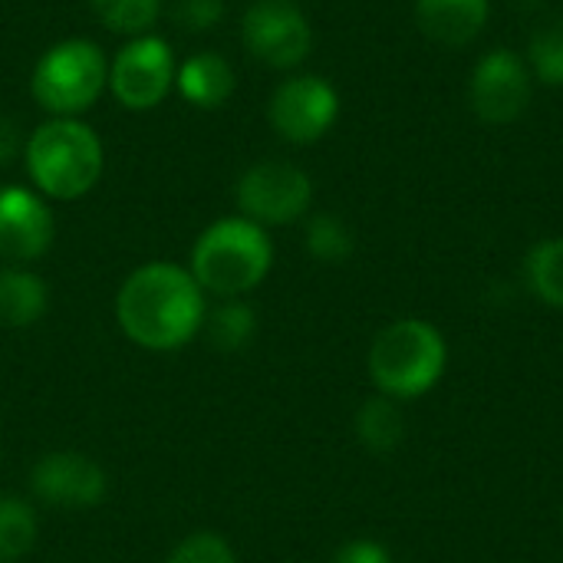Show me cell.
Listing matches in <instances>:
<instances>
[{"mask_svg":"<svg viewBox=\"0 0 563 563\" xmlns=\"http://www.w3.org/2000/svg\"><path fill=\"white\" fill-rule=\"evenodd\" d=\"M122 330L148 350H175L205 320V297L191 274L175 264H145L119 290Z\"/></svg>","mask_w":563,"mask_h":563,"instance_id":"obj_1","label":"cell"},{"mask_svg":"<svg viewBox=\"0 0 563 563\" xmlns=\"http://www.w3.org/2000/svg\"><path fill=\"white\" fill-rule=\"evenodd\" d=\"M26 168L43 195L73 201L99 181L102 142L76 119L43 122L26 142Z\"/></svg>","mask_w":563,"mask_h":563,"instance_id":"obj_2","label":"cell"},{"mask_svg":"<svg viewBox=\"0 0 563 563\" xmlns=\"http://www.w3.org/2000/svg\"><path fill=\"white\" fill-rule=\"evenodd\" d=\"M445 340L426 320L389 323L369 350V376L389 399L426 396L445 373Z\"/></svg>","mask_w":563,"mask_h":563,"instance_id":"obj_3","label":"cell"},{"mask_svg":"<svg viewBox=\"0 0 563 563\" xmlns=\"http://www.w3.org/2000/svg\"><path fill=\"white\" fill-rule=\"evenodd\" d=\"M271 271V241L261 224L247 218H224L211 224L191 254V277L198 287L238 297L257 287Z\"/></svg>","mask_w":563,"mask_h":563,"instance_id":"obj_4","label":"cell"},{"mask_svg":"<svg viewBox=\"0 0 563 563\" xmlns=\"http://www.w3.org/2000/svg\"><path fill=\"white\" fill-rule=\"evenodd\" d=\"M106 79V56L92 40H63L40 56L30 89L43 109L69 119L99 99Z\"/></svg>","mask_w":563,"mask_h":563,"instance_id":"obj_5","label":"cell"},{"mask_svg":"<svg viewBox=\"0 0 563 563\" xmlns=\"http://www.w3.org/2000/svg\"><path fill=\"white\" fill-rule=\"evenodd\" d=\"M307 172L290 162H261L238 181V205L254 224H290L310 208Z\"/></svg>","mask_w":563,"mask_h":563,"instance_id":"obj_6","label":"cell"},{"mask_svg":"<svg viewBox=\"0 0 563 563\" xmlns=\"http://www.w3.org/2000/svg\"><path fill=\"white\" fill-rule=\"evenodd\" d=\"M244 43L261 63L290 69L307 59L313 33L294 0H254L244 13Z\"/></svg>","mask_w":563,"mask_h":563,"instance_id":"obj_7","label":"cell"},{"mask_svg":"<svg viewBox=\"0 0 563 563\" xmlns=\"http://www.w3.org/2000/svg\"><path fill=\"white\" fill-rule=\"evenodd\" d=\"M175 56L162 36H139L109 66V86L125 109H152L175 82Z\"/></svg>","mask_w":563,"mask_h":563,"instance_id":"obj_8","label":"cell"},{"mask_svg":"<svg viewBox=\"0 0 563 563\" xmlns=\"http://www.w3.org/2000/svg\"><path fill=\"white\" fill-rule=\"evenodd\" d=\"M340 99L330 82L320 76H294L280 82V89L271 99V125L280 139L307 145L327 135V129L336 122Z\"/></svg>","mask_w":563,"mask_h":563,"instance_id":"obj_9","label":"cell"},{"mask_svg":"<svg viewBox=\"0 0 563 563\" xmlns=\"http://www.w3.org/2000/svg\"><path fill=\"white\" fill-rule=\"evenodd\" d=\"M528 102H531V79L515 53L495 49L475 66L472 106L485 122L492 125L515 122L528 109Z\"/></svg>","mask_w":563,"mask_h":563,"instance_id":"obj_10","label":"cell"},{"mask_svg":"<svg viewBox=\"0 0 563 563\" xmlns=\"http://www.w3.org/2000/svg\"><path fill=\"white\" fill-rule=\"evenodd\" d=\"M33 492L56 508H92L106 495V475L86 455L56 452L36 462Z\"/></svg>","mask_w":563,"mask_h":563,"instance_id":"obj_11","label":"cell"},{"mask_svg":"<svg viewBox=\"0 0 563 563\" xmlns=\"http://www.w3.org/2000/svg\"><path fill=\"white\" fill-rule=\"evenodd\" d=\"M53 241L46 205L26 188H0V257L33 261Z\"/></svg>","mask_w":563,"mask_h":563,"instance_id":"obj_12","label":"cell"},{"mask_svg":"<svg viewBox=\"0 0 563 563\" xmlns=\"http://www.w3.org/2000/svg\"><path fill=\"white\" fill-rule=\"evenodd\" d=\"M416 13L429 40L462 46L482 33L488 20V0H419Z\"/></svg>","mask_w":563,"mask_h":563,"instance_id":"obj_13","label":"cell"},{"mask_svg":"<svg viewBox=\"0 0 563 563\" xmlns=\"http://www.w3.org/2000/svg\"><path fill=\"white\" fill-rule=\"evenodd\" d=\"M175 82H178L181 96L198 109L224 106L238 86L231 63L218 53H195L191 59H185V66L175 73Z\"/></svg>","mask_w":563,"mask_h":563,"instance_id":"obj_14","label":"cell"},{"mask_svg":"<svg viewBox=\"0 0 563 563\" xmlns=\"http://www.w3.org/2000/svg\"><path fill=\"white\" fill-rule=\"evenodd\" d=\"M356 435L376 455L396 452L406 439V416L396 406V399L376 396V399L363 402V409L356 412Z\"/></svg>","mask_w":563,"mask_h":563,"instance_id":"obj_15","label":"cell"},{"mask_svg":"<svg viewBox=\"0 0 563 563\" xmlns=\"http://www.w3.org/2000/svg\"><path fill=\"white\" fill-rule=\"evenodd\" d=\"M46 310V287L26 271H0V323L30 327Z\"/></svg>","mask_w":563,"mask_h":563,"instance_id":"obj_16","label":"cell"},{"mask_svg":"<svg viewBox=\"0 0 563 563\" xmlns=\"http://www.w3.org/2000/svg\"><path fill=\"white\" fill-rule=\"evenodd\" d=\"M525 277L534 297H541L548 307L563 310V238L544 241L528 254Z\"/></svg>","mask_w":563,"mask_h":563,"instance_id":"obj_17","label":"cell"},{"mask_svg":"<svg viewBox=\"0 0 563 563\" xmlns=\"http://www.w3.org/2000/svg\"><path fill=\"white\" fill-rule=\"evenodd\" d=\"M254 330H257V320H254V310L247 303H224L211 313V323H208V340L221 350V353H238L244 350L251 340H254Z\"/></svg>","mask_w":563,"mask_h":563,"instance_id":"obj_18","label":"cell"},{"mask_svg":"<svg viewBox=\"0 0 563 563\" xmlns=\"http://www.w3.org/2000/svg\"><path fill=\"white\" fill-rule=\"evenodd\" d=\"M36 538L33 511L16 498H0V563L20 561Z\"/></svg>","mask_w":563,"mask_h":563,"instance_id":"obj_19","label":"cell"},{"mask_svg":"<svg viewBox=\"0 0 563 563\" xmlns=\"http://www.w3.org/2000/svg\"><path fill=\"white\" fill-rule=\"evenodd\" d=\"M307 251L323 264H340L353 254V234L336 214H317L307 224Z\"/></svg>","mask_w":563,"mask_h":563,"instance_id":"obj_20","label":"cell"},{"mask_svg":"<svg viewBox=\"0 0 563 563\" xmlns=\"http://www.w3.org/2000/svg\"><path fill=\"white\" fill-rule=\"evenodd\" d=\"M162 0H92L96 16L115 33H142L155 23Z\"/></svg>","mask_w":563,"mask_h":563,"instance_id":"obj_21","label":"cell"},{"mask_svg":"<svg viewBox=\"0 0 563 563\" xmlns=\"http://www.w3.org/2000/svg\"><path fill=\"white\" fill-rule=\"evenodd\" d=\"M531 66L544 82L563 86V20H554V23H548L544 30L534 33V40H531Z\"/></svg>","mask_w":563,"mask_h":563,"instance_id":"obj_22","label":"cell"},{"mask_svg":"<svg viewBox=\"0 0 563 563\" xmlns=\"http://www.w3.org/2000/svg\"><path fill=\"white\" fill-rule=\"evenodd\" d=\"M168 563H234V554L218 534H195L185 544H178Z\"/></svg>","mask_w":563,"mask_h":563,"instance_id":"obj_23","label":"cell"},{"mask_svg":"<svg viewBox=\"0 0 563 563\" xmlns=\"http://www.w3.org/2000/svg\"><path fill=\"white\" fill-rule=\"evenodd\" d=\"M172 13H175V23L181 30L201 33V30H211L214 23H221L224 0H178Z\"/></svg>","mask_w":563,"mask_h":563,"instance_id":"obj_24","label":"cell"},{"mask_svg":"<svg viewBox=\"0 0 563 563\" xmlns=\"http://www.w3.org/2000/svg\"><path fill=\"white\" fill-rule=\"evenodd\" d=\"M333 563H393L389 561V551L376 541H353L346 548L336 551Z\"/></svg>","mask_w":563,"mask_h":563,"instance_id":"obj_25","label":"cell"},{"mask_svg":"<svg viewBox=\"0 0 563 563\" xmlns=\"http://www.w3.org/2000/svg\"><path fill=\"white\" fill-rule=\"evenodd\" d=\"M20 148V132H16V122L0 115V165H7Z\"/></svg>","mask_w":563,"mask_h":563,"instance_id":"obj_26","label":"cell"}]
</instances>
